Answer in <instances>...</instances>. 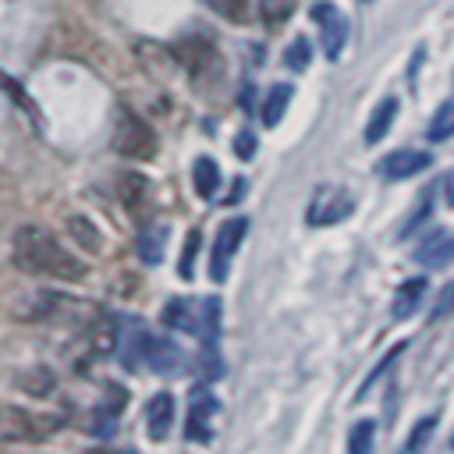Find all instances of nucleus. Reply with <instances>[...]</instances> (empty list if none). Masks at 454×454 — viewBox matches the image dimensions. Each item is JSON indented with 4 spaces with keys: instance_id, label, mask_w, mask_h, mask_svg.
I'll use <instances>...</instances> for the list:
<instances>
[{
    "instance_id": "obj_1",
    "label": "nucleus",
    "mask_w": 454,
    "mask_h": 454,
    "mask_svg": "<svg viewBox=\"0 0 454 454\" xmlns=\"http://www.w3.org/2000/svg\"><path fill=\"white\" fill-rule=\"evenodd\" d=\"M11 252H14V262L28 273H43V277H53V280H82L85 277V262L74 259L39 223H21L11 238Z\"/></svg>"
},
{
    "instance_id": "obj_2",
    "label": "nucleus",
    "mask_w": 454,
    "mask_h": 454,
    "mask_svg": "<svg viewBox=\"0 0 454 454\" xmlns=\"http://www.w3.org/2000/svg\"><path fill=\"white\" fill-rule=\"evenodd\" d=\"M355 213V195L340 184H319L309 199V209H305V223L309 227H333L340 220H348Z\"/></svg>"
},
{
    "instance_id": "obj_3",
    "label": "nucleus",
    "mask_w": 454,
    "mask_h": 454,
    "mask_svg": "<svg viewBox=\"0 0 454 454\" xmlns=\"http://www.w3.org/2000/svg\"><path fill=\"white\" fill-rule=\"evenodd\" d=\"M156 145H160L156 131L142 117H135L131 110H124L121 121H117V131H114V149L121 156H128V160H153Z\"/></svg>"
},
{
    "instance_id": "obj_4",
    "label": "nucleus",
    "mask_w": 454,
    "mask_h": 454,
    "mask_svg": "<svg viewBox=\"0 0 454 454\" xmlns=\"http://www.w3.org/2000/svg\"><path fill=\"white\" fill-rule=\"evenodd\" d=\"M309 18L319 25V43H323L326 60H337L344 53V46H348V18L340 14V7H333L326 0H316Z\"/></svg>"
},
{
    "instance_id": "obj_5",
    "label": "nucleus",
    "mask_w": 454,
    "mask_h": 454,
    "mask_svg": "<svg viewBox=\"0 0 454 454\" xmlns=\"http://www.w3.org/2000/svg\"><path fill=\"white\" fill-rule=\"evenodd\" d=\"M60 426H64L60 415H28L25 408H14V404L4 408V440L7 443H14V440H39V436H50Z\"/></svg>"
},
{
    "instance_id": "obj_6",
    "label": "nucleus",
    "mask_w": 454,
    "mask_h": 454,
    "mask_svg": "<svg viewBox=\"0 0 454 454\" xmlns=\"http://www.w3.org/2000/svg\"><path fill=\"white\" fill-rule=\"evenodd\" d=\"M245 231H248V220H245V216H234V220H227V223L216 231L213 255H209V277H213V284H223V280H227L231 259H234L238 245L245 241Z\"/></svg>"
},
{
    "instance_id": "obj_7",
    "label": "nucleus",
    "mask_w": 454,
    "mask_h": 454,
    "mask_svg": "<svg viewBox=\"0 0 454 454\" xmlns=\"http://www.w3.org/2000/svg\"><path fill=\"white\" fill-rule=\"evenodd\" d=\"M220 411V401L216 394L202 383L192 390V404H188V426H184V436L192 443H209L213 440V419Z\"/></svg>"
},
{
    "instance_id": "obj_8",
    "label": "nucleus",
    "mask_w": 454,
    "mask_h": 454,
    "mask_svg": "<svg viewBox=\"0 0 454 454\" xmlns=\"http://www.w3.org/2000/svg\"><path fill=\"white\" fill-rule=\"evenodd\" d=\"M429 163H433V156H429L426 149H394V153H387V156L376 163V174H380L383 181H404V177L422 174Z\"/></svg>"
},
{
    "instance_id": "obj_9",
    "label": "nucleus",
    "mask_w": 454,
    "mask_h": 454,
    "mask_svg": "<svg viewBox=\"0 0 454 454\" xmlns=\"http://www.w3.org/2000/svg\"><path fill=\"white\" fill-rule=\"evenodd\" d=\"M160 319L170 330H181V333L199 337L202 333V298H170L163 305V316Z\"/></svg>"
},
{
    "instance_id": "obj_10",
    "label": "nucleus",
    "mask_w": 454,
    "mask_h": 454,
    "mask_svg": "<svg viewBox=\"0 0 454 454\" xmlns=\"http://www.w3.org/2000/svg\"><path fill=\"white\" fill-rule=\"evenodd\" d=\"M415 262H422L426 270H443L447 262H454V234L447 227H433L415 248Z\"/></svg>"
},
{
    "instance_id": "obj_11",
    "label": "nucleus",
    "mask_w": 454,
    "mask_h": 454,
    "mask_svg": "<svg viewBox=\"0 0 454 454\" xmlns=\"http://www.w3.org/2000/svg\"><path fill=\"white\" fill-rule=\"evenodd\" d=\"M145 365L153 369V372H181L184 365H188V355L174 344V340H160V337H149V344H145Z\"/></svg>"
},
{
    "instance_id": "obj_12",
    "label": "nucleus",
    "mask_w": 454,
    "mask_h": 454,
    "mask_svg": "<svg viewBox=\"0 0 454 454\" xmlns=\"http://www.w3.org/2000/svg\"><path fill=\"white\" fill-rule=\"evenodd\" d=\"M170 426H174V394L160 390V394H153L149 404H145V429H149L153 440H167Z\"/></svg>"
},
{
    "instance_id": "obj_13",
    "label": "nucleus",
    "mask_w": 454,
    "mask_h": 454,
    "mask_svg": "<svg viewBox=\"0 0 454 454\" xmlns=\"http://www.w3.org/2000/svg\"><path fill=\"white\" fill-rule=\"evenodd\" d=\"M117 199L124 202L128 213H142L145 202H149V181L142 174H135V170H124L117 177Z\"/></svg>"
},
{
    "instance_id": "obj_14",
    "label": "nucleus",
    "mask_w": 454,
    "mask_h": 454,
    "mask_svg": "<svg viewBox=\"0 0 454 454\" xmlns=\"http://www.w3.org/2000/svg\"><path fill=\"white\" fill-rule=\"evenodd\" d=\"M397 99L394 96H387V99H380L376 103V110L369 114V124H365V131H362V138H365V145H376V142H383L387 138V131H390V124H394V117H397Z\"/></svg>"
},
{
    "instance_id": "obj_15",
    "label": "nucleus",
    "mask_w": 454,
    "mask_h": 454,
    "mask_svg": "<svg viewBox=\"0 0 454 454\" xmlns=\"http://www.w3.org/2000/svg\"><path fill=\"white\" fill-rule=\"evenodd\" d=\"M426 277H408L401 287H397V294H394V319H408V316H415V309H419V301H422V294H426Z\"/></svg>"
},
{
    "instance_id": "obj_16",
    "label": "nucleus",
    "mask_w": 454,
    "mask_h": 454,
    "mask_svg": "<svg viewBox=\"0 0 454 454\" xmlns=\"http://www.w3.org/2000/svg\"><path fill=\"white\" fill-rule=\"evenodd\" d=\"M291 96H294V85H287V82H277V85H270V92H266V103H262V124H266V128L280 124L284 110L291 106Z\"/></svg>"
},
{
    "instance_id": "obj_17",
    "label": "nucleus",
    "mask_w": 454,
    "mask_h": 454,
    "mask_svg": "<svg viewBox=\"0 0 454 454\" xmlns=\"http://www.w3.org/2000/svg\"><path fill=\"white\" fill-rule=\"evenodd\" d=\"M192 181H195V192L202 199H213L216 188H220V167H216V160L213 156H199L192 163Z\"/></svg>"
},
{
    "instance_id": "obj_18",
    "label": "nucleus",
    "mask_w": 454,
    "mask_h": 454,
    "mask_svg": "<svg viewBox=\"0 0 454 454\" xmlns=\"http://www.w3.org/2000/svg\"><path fill=\"white\" fill-rule=\"evenodd\" d=\"M163 245H167V227L163 223H149L142 234H138V255L145 266H156L163 259Z\"/></svg>"
},
{
    "instance_id": "obj_19",
    "label": "nucleus",
    "mask_w": 454,
    "mask_h": 454,
    "mask_svg": "<svg viewBox=\"0 0 454 454\" xmlns=\"http://www.w3.org/2000/svg\"><path fill=\"white\" fill-rule=\"evenodd\" d=\"M174 57H177L188 71H195V74H199V71L213 60V46H209V43H199V39H184V43H177V46H174Z\"/></svg>"
},
{
    "instance_id": "obj_20",
    "label": "nucleus",
    "mask_w": 454,
    "mask_h": 454,
    "mask_svg": "<svg viewBox=\"0 0 454 454\" xmlns=\"http://www.w3.org/2000/svg\"><path fill=\"white\" fill-rule=\"evenodd\" d=\"M426 138H429V142H447V138H454V99H447V103L436 106V114L429 117Z\"/></svg>"
},
{
    "instance_id": "obj_21",
    "label": "nucleus",
    "mask_w": 454,
    "mask_h": 454,
    "mask_svg": "<svg viewBox=\"0 0 454 454\" xmlns=\"http://www.w3.org/2000/svg\"><path fill=\"white\" fill-rule=\"evenodd\" d=\"M372 443H376V422L372 419H358L351 429H348V454H372Z\"/></svg>"
},
{
    "instance_id": "obj_22",
    "label": "nucleus",
    "mask_w": 454,
    "mask_h": 454,
    "mask_svg": "<svg viewBox=\"0 0 454 454\" xmlns=\"http://www.w3.org/2000/svg\"><path fill=\"white\" fill-rule=\"evenodd\" d=\"M209 11H216L220 18H227V21H234V25H245V21H252V4L248 0H202Z\"/></svg>"
},
{
    "instance_id": "obj_23",
    "label": "nucleus",
    "mask_w": 454,
    "mask_h": 454,
    "mask_svg": "<svg viewBox=\"0 0 454 454\" xmlns=\"http://www.w3.org/2000/svg\"><path fill=\"white\" fill-rule=\"evenodd\" d=\"M309 60H312V53H309V39H305V35H294V39L287 43V50H284V64H287L291 71H305Z\"/></svg>"
},
{
    "instance_id": "obj_24",
    "label": "nucleus",
    "mask_w": 454,
    "mask_h": 454,
    "mask_svg": "<svg viewBox=\"0 0 454 454\" xmlns=\"http://www.w3.org/2000/svg\"><path fill=\"white\" fill-rule=\"evenodd\" d=\"M67 231H71V238H74V241H82L89 252H99V245H103V241H99L96 227H92L85 216H71V220H67Z\"/></svg>"
},
{
    "instance_id": "obj_25",
    "label": "nucleus",
    "mask_w": 454,
    "mask_h": 454,
    "mask_svg": "<svg viewBox=\"0 0 454 454\" xmlns=\"http://www.w3.org/2000/svg\"><path fill=\"white\" fill-rule=\"evenodd\" d=\"M294 11V0H259V14L266 18V25H280L287 21Z\"/></svg>"
},
{
    "instance_id": "obj_26",
    "label": "nucleus",
    "mask_w": 454,
    "mask_h": 454,
    "mask_svg": "<svg viewBox=\"0 0 454 454\" xmlns=\"http://www.w3.org/2000/svg\"><path fill=\"white\" fill-rule=\"evenodd\" d=\"M202 245V234H199V227L195 231H188V238H184V252H181V266H177V273L184 277V280H192V270H195V248Z\"/></svg>"
},
{
    "instance_id": "obj_27",
    "label": "nucleus",
    "mask_w": 454,
    "mask_h": 454,
    "mask_svg": "<svg viewBox=\"0 0 454 454\" xmlns=\"http://www.w3.org/2000/svg\"><path fill=\"white\" fill-rule=\"evenodd\" d=\"M401 351H404V344H397V348H394V351H390V355H387V358H383V362H380V365H376V369H372V372H369V376L362 380V387L355 390V401H362V397L369 394V387H376V380H380V376H383V372L390 369V362H394V358H397Z\"/></svg>"
},
{
    "instance_id": "obj_28",
    "label": "nucleus",
    "mask_w": 454,
    "mask_h": 454,
    "mask_svg": "<svg viewBox=\"0 0 454 454\" xmlns=\"http://www.w3.org/2000/svg\"><path fill=\"white\" fill-rule=\"evenodd\" d=\"M433 429H436V415H426V419H419V422H415V433H411V440H408V454H411V450H419L422 443H429Z\"/></svg>"
},
{
    "instance_id": "obj_29",
    "label": "nucleus",
    "mask_w": 454,
    "mask_h": 454,
    "mask_svg": "<svg viewBox=\"0 0 454 454\" xmlns=\"http://www.w3.org/2000/svg\"><path fill=\"white\" fill-rule=\"evenodd\" d=\"M255 149H259V138H255V131H252V128H245V131H238V135H234V153H238V160H252V156H255Z\"/></svg>"
},
{
    "instance_id": "obj_30",
    "label": "nucleus",
    "mask_w": 454,
    "mask_h": 454,
    "mask_svg": "<svg viewBox=\"0 0 454 454\" xmlns=\"http://www.w3.org/2000/svg\"><path fill=\"white\" fill-rule=\"evenodd\" d=\"M450 309H454V284H447V287L440 291V298H436V305H433V319L450 316Z\"/></svg>"
},
{
    "instance_id": "obj_31",
    "label": "nucleus",
    "mask_w": 454,
    "mask_h": 454,
    "mask_svg": "<svg viewBox=\"0 0 454 454\" xmlns=\"http://www.w3.org/2000/svg\"><path fill=\"white\" fill-rule=\"evenodd\" d=\"M443 195H447V206H454V170H450L447 181H443Z\"/></svg>"
},
{
    "instance_id": "obj_32",
    "label": "nucleus",
    "mask_w": 454,
    "mask_h": 454,
    "mask_svg": "<svg viewBox=\"0 0 454 454\" xmlns=\"http://www.w3.org/2000/svg\"><path fill=\"white\" fill-rule=\"evenodd\" d=\"M450 450H454V436H450Z\"/></svg>"
}]
</instances>
